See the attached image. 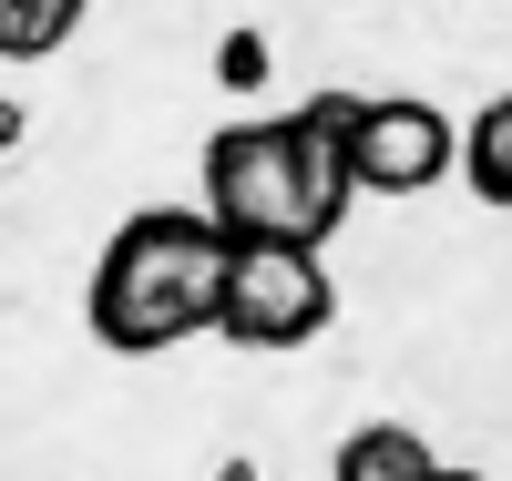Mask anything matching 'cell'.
<instances>
[{
  "label": "cell",
  "mask_w": 512,
  "mask_h": 481,
  "mask_svg": "<svg viewBox=\"0 0 512 481\" xmlns=\"http://www.w3.org/2000/svg\"><path fill=\"white\" fill-rule=\"evenodd\" d=\"M226 226L205 205H134L93 256L82 287V328L113 359H164L216 328V287H226Z\"/></svg>",
  "instance_id": "cell-1"
},
{
  "label": "cell",
  "mask_w": 512,
  "mask_h": 481,
  "mask_svg": "<svg viewBox=\"0 0 512 481\" xmlns=\"http://www.w3.org/2000/svg\"><path fill=\"white\" fill-rule=\"evenodd\" d=\"M205 215L226 226V246H328L349 215V164L297 113L226 123L205 134Z\"/></svg>",
  "instance_id": "cell-2"
},
{
  "label": "cell",
  "mask_w": 512,
  "mask_h": 481,
  "mask_svg": "<svg viewBox=\"0 0 512 481\" xmlns=\"http://www.w3.org/2000/svg\"><path fill=\"white\" fill-rule=\"evenodd\" d=\"M328 318H338V287H328L318 246H236L226 256V287H216V338L226 348L287 359V348L328 338Z\"/></svg>",
  "instance_id": "cell-3"
},
{
  "label": "cell",
  "mask_w": 512,
  "mask_h": 481,
  "mask_svg": "<svg viewBox=\"0 0 512 481\" xmlns=\"http://www.w3.org/2000/svg\"><path fill=\"white\" fill-rule=\"evenodd\" d=\"M451 174V113L420 93H369L349 134V195H431Z\"/></svg>",
  "instance_id": "cell-4"
},
{
  "label": "cell",
  "mask_w": 512,
  "mask_h": 481,
  "mask_svg": "<svg viewBox=\"0 0 512 481\" xmlns=\"http://www.w3.org/2000/svg\"><path fill=\"white\" fill-rule=\"evenodd\" d=\"M441 471V451L420 441L410 420H359L349 441L328 451V481H431Z\"/></svg>",
  "instance_id": "cell-5"
},
{
  "label": "cell",
  "mask_w": 512,
  "mask_h": 481,
  "mask_svg": "<svg viewBox=\"0 0 512 481\" xmlns=\"http://www.w3.org/2000/svg\"><path fill=\"white\" fill-rule=\"evenodd\" d=\"M451 164H461V185H472L492 215H512V93H492V103L451 134Z\"/></svg>",
  "instance_id": "cell-6"
},
{
  "label": "cell",
  "mask_w": 512,
  "mask_h": 481,
  "mask_svg": "<svg viewBox=\"0 0 512 481\" xmlns=\"http://www.w3.org/2000/svg\"><path fill=\"white\" fill-rule=\"evenodd\" d=\"M93 0H0V62H52Z\"/></svg>",
  "instance_id": "cell-7"
},
{
  "label": "cell",
  "mask_w": 512,
  "mask_h": 481,
  "mask_svg": "<svg viewBox=\"0 0 512 481\" xmlns=\"http://www.w3.org/2000/svg\"><path fill=\"white\" fill-rule=\"evenodd\" d=\"M359 103L369 93H308V103H297V123H308V134L338 154V164H349V134H359Z\"/></svg>",
  "instance_id": "cell-8"
},
{
  "label": "cell",
  "mask_w": 512,
  "mask_h": 481,
  "mask_svg": "<svg viewBox=\"0 0 512 481\" xmlns=\"http://www.w3.org/2000/svg\"><path fill=\"white\" fill-rule=\"evenodd\" d=\"M21 144V103H0V154H11Z\"/></svg>",
  "instance_id": "cell-9"
},
{
  "label": "cell",
  "mask_w": 512,
  "mask_h": 481,
  "mask_svg": "<svg viewBox=\"0 0 512 481\" xmlns=\"http://www.w3.org/2000/svg\"><path fill=\"white\" fill-rule=\"evenodd\" d=\"M431 481H492V471H451V461H441V471H431Z\"/></svg>",
  "instance_id": "cell-10"
},
{
  "label": "cell",
  "mask_w": 512,
  "mask_h": 481,
  "mask_svg": "<svg viewBox=\"0 0 512 481\" xmlns=\"http://www.w3.org/2000/svg\"><path fill=\"white\" fill-rule=\"evenodd\" d=\"M0 174H11V164H0Z\"/></svg>",
  "instance_id": "cell-11"
}]
</instances>
